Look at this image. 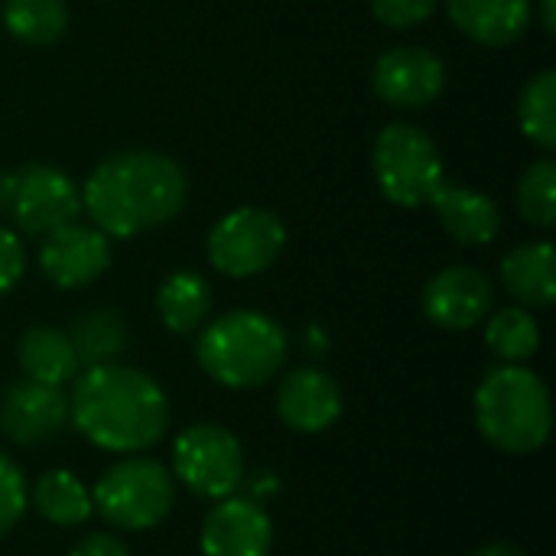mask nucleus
<instances>
[{
  "label": "nucleus",
  "mask_w": 556,
  "mask_h": 556,
  "mask_svg": "<svg viewBox=\"0 0 556 556\" xmlns=\"http://www.w3.org/2000/svg\"><path fill=\"white\" fill-rule=\"evenodd\" d=\"M72 427L98 450L137 456L153 450L169 430V397L140 368L94 365L75 375L68 397Z\"/></svg>",
  "instance_id": "f257e3e1"
},
{
  "label": "nucleus",
  "mask_w": 556,
  "mask_h": 556,
  "mask_svg": "<svg viewBox=\"0 0 556 556\" xmlns=\"http://www.w3.org/2000/svg\"><path fill=\"white\" fill-rule=\"evenodd\" d=\"M186 173L156 150H124L101 160L81 186V212L108 238H134L166 225L186 205Z\"/></svg>",
  "instance_id": "f03ea898"
},
{
  "label": "nucleus",
  "mask_w": 556,
  "mask_h": 556,
  "mask_svg": "<svg viewBox=\"0 0 556 556\" xmlns=\"http://www.w3.org/2000/svg\"><path fill=\"white\" fill-rule=\"evenodd\" d=\"M476 427L505 456L538 453L554 430L551 388L538 371L502 362L476 388Z\"/></svg>",
  "instance_id": "7ed1b4c3"
},
{
  "label": "nucleus",
  "mask_w": 556,
  "mask_h": 556,
  "mask_svg": "<svg viewBox=\"0 0 556 556\" xmlns=\"http://www.w3.org/2000/svg\"><path fill=\"white\" fill-rule=\"evenodd\" d=\"M287 332L257 309H231L208 323L195 342L199 368L228 391L264 388L287 362Z\"/></svg>",
  "instance_id": "20e7f679"
},
{
  "label": "nucleus",
  "mask_w": 556,
  "mask_h": 556,
  "mask_svg": "<svg viewBox=\"0 0 556 556\" xmlns=\"http://www.w3.org/2000/svg\"><path fill=\"white\" fill-rule=\"evenodd\" d=\"M91 505L114 531L143 534L169 518L176 505V479L150 456H124L101 472L91 489Z\"/></svg>",
  "instance_id": "39448f33"
},
{
  "label": "nucleus",
  "mask_w": 556,
  "mask_h": 556,
  "mask_svg": "<svg viewBox=\"0 0 556 556\" xmlns=\"http://www.w3.org/2000/svg\"><path fill=\"white\" fill-rule=\"evenodd\" d=\"M371 166L384 199L401 208L430 205L437 189L446 182L437 143L427 137V130L401 121L388 124L375 137Z\"/></svg>",
  "instance_id": "423d86ee"
},
{
  "label": "nucleus",
  "mask_w": 556,
  "mask_h": 556,
  "mask_svg": "<svg viewBox=\"0 0 556 556\" xmlns=\"http://www.w3.org/2000/svg\"><path fill=\"white\" fill-rule=\"evenodd\" d=\"M173 479L205 502L235 495L244 482V446L218 424H192L173 440Z\"/></svg>",
  "instance_id": "0eeeda50"
},
{
  "label": "nucleus",
  "mask_w": 556,
  "mask_h": 556,
  "mask_svg": "<svg viewBox=\"0 0 556 556\" xmlns=\"http://www.w3.org/2000/svg\"><path fill=\"white\" fill-rule=\"evenodd\" d=\"M283 244H287V228L274 212L257 205H241L215 222L205 251L218 274L241 280L267 270L280 257Z\"/></svg>",
  "instance_id": "6e6552de"
},
{
  "label": "nucleus",
  "mask_w": 556,
  "mask_h": 556,
  "mask_svg": "<svg viewBox=\"0 0 556 556\" xmlns=\"http://www.w3.org/2000/svg\"><path fill=\"white\" fill-rule=\"evenodd\" d=\"M10 215L23 235L46 238L49 231L78 222L81 189L72 182V176H65L55 166H23L16 173Z\"/></svg>",
  "instance_id": "1a4fd4ad"
},
{
  "label": "nucleus",
  "mask_w": 556,
  "mask_h": 556,
  "mask_svg": "<svg viewBox=\"0 0 556 556\" xmlns=\"http://www.w3.org/2000/svg\"><path fill=\"white\" fill-rule=\"evenodd\" d=\"M111 267V238L94 225H62L42 238L39 270L59 290H78L94 283Z\"/></svg>",
  "instance_id": "9d476101"
},
{
  "label": "nucleus",
  "mask_w": 556,
  "mask_h": 556,
  "mask_svg": "<svg viewBox=\"0 0 556 556\" xmlns=\"http://www.w3.org/2000/svg\"><path fill=\"white\" fill-rule=\"evenodd\" d=\"M68 424V397L62 388L16 381L0 394V433L16 446H42Z\"/></svg>",
  "instance_id": "9b49d317"
},
{
  "label": "nucleus",
  "mask_w": 556,
  "mask_h": 556,
  "mask_svg": "<svg viewBox=\"0 0 556 556\" xmlns=\"http://www.w3.org/2000/svg\"><path fill=\"white\" fill-rule=\"evenodd\" d=\"M375 91L391 108H427L446 85V65L424 46H397L375 62Z\"/></svg>",
  "instance_id": "f8f14e48"
},
{
  "label": "nucleus",
  "mask_w": 556,
  "mask_h": 556,
  "mask_svg": "<svg viewBox=\"0 0 556 556\" xmlns=\"http://www.w3.org/2000/svg\"><path fill=\"white\" fill-rule=\"evenodd\" d=\"M202 556H270L274 521L254 498H222L202 521Z\"/></svg>",
  "instance_id": "ddd939ff"
},
{
  "label": "nucleus",
  "mask_w": 556,
  "mask_h": 556,
  "mask_svg": "<svg viewBox=\"0 0 556 556\" xmlns=\"http://www.w3.org/2000/svg\"><path fill=\"white\" fill-rule=\"evenodd\" d=\"M495 300L492 280L476 267H446L424 287V313L433 326L466 332L479 326Z\"/></svg>",
  "instance_id": "4468645a"
},
{
  "label": "nucleus",
  "mask_w": 556,
  "mask_h": 556,
  "mask_svg": "<svg viewBox=\"0 0 556 556\" xmlns=\"http://www.w3.org/2000/svg\"><path fill=\"white\" fill-rule=\"evenodd\" d=\"M277 417L293 433H323L342 417V388L323 368H293L277 388Z\"/></svg>",
  "instance_id": "2eb2a0df"
},
{
  "label": "nucleus",
  "mask_w": 556,
  "mask_h": 556,
  "mask_svg": "<svg viewBox=\"0 0 556 556\" xmlns=\"http://www.w3.org/2000/svg\"><path fill=\"white\" fill-rule=\"evenodd\" d=\"M453 26L482 46H511L531 23V0H446Z\"/></svg>",
  "instance_id": "dca6fc26"
},
{
  "label": "nucleus",
  "mask_w": 556,
  "mask_h": 556,
  "mask_svg": "<svg viewBox=\"0 0 556 556\" xmlns=\"http://www.w3.org/2000/svg\"><path fill=\"white\" fill-rule=\"evenodd\" d=\"M443 222V228L459 241V244H489L495 241L498 228H502V212L498 205L466 186H450L443 182L430 202Z\"/></svg>",
  "instance_id": "f3484780"
},
{
  "label": "nucleus",
  "mask_w": 556,
  "mask_h": 556,
  "mask_svg": "<svg viewBox=\"0 0 556 556\" xmlns=\"http://www.w3.org/2000/svg\"><path fill=\"white\" fill-rule=\"evenodd\" d=\"M505 290L531 309H544L556 300V254L554 244L531 241L505 254L502 261Z\"/></svg>",
  "instance_id": "a211bd4d"
},
{
  "label": "nucleus",
  "mask_w": 556,
  "mask_h": 556,
  "mask_svg": "<svg viewBox=\"0 0 556 556\" xmlns=\"http://www.w3.org/2000/svg\"><path fill=\"white\" fill-rule=\"evenodd\" d=\"M16 362L23 368V375L29 381L39 384H52L62 388L68 381H75V375L81 371V362L72 349L68 332L55 329V326H33L23 332L20 345H16Z\"/></svg>",
  "instance_id": "6ab92c4d"
},
{
  "label": "nucleus",
  "mask_w": 556,
  "mask_h": 556,
  "mask_svg": "<svg viewBox=\"0 0 556 556\" xmlns=\"http://www.w3.org/2000/svg\"><path fill=\"white\" fill-rule=\"evenodd\" d=\"M29 505L36 508V515L55 528H81L91 515V492L88 485L68 472V469H49L36 479V485L29 489Z\"/></svg>",
  "instance_id": "aec40b11"
},
{
  "label": "nucleus",
  "mask_w": 556,
  "mask_h": 556,
  "mask_svg": "<svg viewBox=\"0 0 556 556\" xmlns=\"http://www.w3.org/2000/svg\"><path fill=\"white\" fill-rule=\"evenodd\" d=\"M156 313L169 332L192 336L212 313V287L192 270H176L156 290Z\"/></svg>",
  "instance_id": "412c9836"
},
{
  "label": "nucleus",
  "mask_w": 556,
  "mask_h": 556,
  "mask_svg": "<svg viewBox=\"0 0 556 556\" xmlns=\"http://www.w3.org/2000/svg\"><path fill=\"white\" fill-rule=\"evenodd\" d=\"M68 339H72V349H75L81 368L111 365L127 349V323L114 309H91L75 319Z\"/></svg>",
  "instance_id": "4be33fe9"
},
{
  "label": "nucleus",
  "mask_w": 556,
  "mask_h": 556,
  "mask_svg": "<svg viewBox=\"0 0 556 556\" xmlns=\"http://www.w3.org/2000/svg\"><path fill=\"white\" fill-rule=\"evenodd\" d=\"M3 26L26 46H52L68 26L65 0H3Z\"/></svg>",
  "instance_id": "5701e85b"
},
{
  "label": "nucleus",
  "mask_w": 556,
  "mask_h": 556,
  "mask_svg": "<svg viewBox=\"0 0 556 556\" xmlns=\"http://www.w3.org/2000/svg\"><path fill=\"white\" fill-rule=\"evenodd\" d=\"M485 342L505 365H525L541 349V326L525 306H505L492 313L485 326Z\"/></svg>",
  "instance_id": "b1692460"
},
{
  "label": "nucleus",
  "mask_w": 556,
  "mask_h": 556,
  "mask_svg": "<svg viewBox=\"0 0 556 556\" xmlns=\"http://www.w3.org/2000/svg\"><path fill=\"white\" fill-rule=\"evenodd\" d=\"M518 121L521 130L531 143H538L541 150H554L556 147V72H541L534 75L518 101Z\"/></svg>",
  "instance_id": "393cba45"
},
{
  "label": "nucleus",
  "mask_w": 556,
  "mask_h": 556,
  "mask_svg": "<svg viewBox=\"0 0 556 556\" xmlns=\"http://www.w3.org/2000/svg\"><path fill=\"white\" fill-rule=\"evenodd\" d=\"M521 218L534 228H551L556 222V163L538 160L518 182Z\"/></svg>",
  "instance_id": "a878e982"
},
{
  "label": "nucleus",
  "mask_w": 556,
  "mask_h": 556,
  "mask_svg": "<svg viewBox=\"0 0 556 556\" xmlns=\"http://www.w3.org/2000/svg\"><path fill=\"white\" fill-rule=\"evenodd\" d=\"M29 508V482L23 469L0 453V538H7Z\"/></svg>",
  "instance_id": "bb28decb"
},
{
  "label": "nucleus",
  "mask_w": 556,
  "mask_h": 556,
  "mask_svg": "<svg viewBox=\"0 0 556 556\" xmlns=\"http://www.w3.org/2000/svg\"><path fill=\"white\" fill-rule=\"evenodd\" d=\"M437 3L440 0H371V13L391 29H407L424 23L437 10Z\"/></svg>",
  "instance_id": "cd10ccee"
},
{
  "label": "nucleus",
  "mask_w": 556,
  "mask_h": 556,
  "mask_svg": "<svg viewBox=\"0 0 556 556\" xmlns=\"http://www.w3.org/2000/svg\"><path fill=\"white\" fill-rule=\"evenodd\" d=\"M26 270V254L16 235L0 228V293H10Z\"/></svg>",
  "instance_id": "c85d7f7f"
},
{
  "label": "nucleus",
  "mask_w": 556,
  "mask_h": 556,
  "mask_svg": "<svg viewBox=\"0 0 556 556\" xmlns=\"http://www.w3.org/2000/svg\"><path fill=\"white\" fill-rule=\"evenodd\" d=\"M68 556H130L127 544L114 534H88L81 538Z\"/></svg>",
  "instance_id": "c756f323"
},
{
  "label": "nucleus",
  "mask_w": 556,
  "mask_h": 556,
  "mask_svg": "<svg viewBox=\"0 0 556 556\" xmlns=\"http://www.w3.org/2000/svg\"><path fill=\"white\" fill-rule=\"evenodd\" d=\"M13 186H16V173H7L0 169V215L10 212V202H13Z\"/></svg>",
  "instance_id": "7c9ffc66"
},
{
  "label": "nucleus",
  "mask_w": 556,
  "mask_h": 556,
  "mask_svg": "<svg viewBox=\"0 0 556 556\" xmlns=\"http://www.w3.org/2000/svg\"><path fill=\"white\" fill-rule=\"evenodd\" d=\"M303 345H306V352H309V355H323V352H326V345H329V339H326V332H323L319 326H309V329H306Z\"/></svg>",
  "instance_id": "2f4dec72"
},
{
  "label": "nucleus",
  "mask_w": 556,
  "mask_h": 556,
  "mask_svg": "<svg viewBox=\"0 0 556 556\" xmlns=\"http://www.w3.org/2000/svg\"><path fill=\"white\" fill-rule=\"evenodd\" d=\"M472 556H528L521 547H515V544H505V541H498V544H489V547H482V551H476Z\"/></svg>",
  "instance_id": "473e14b6"
},
{
  "label": "nucleus",
  "mask_w": 556,
  "mask_h": 556,
  "mask_svg": "<svg viewBox=\"0 0 556 556\" xmlns=\"http://www.w3.org/2000/svg\"><path fill=\"white\" fill-rule=\"evenodd\" d=\"M556 0H541V23H544V29L547 33H554L556 29Z\"/></svg>",
  "instance_id": "72a5a7b5"
}]
</instances>
